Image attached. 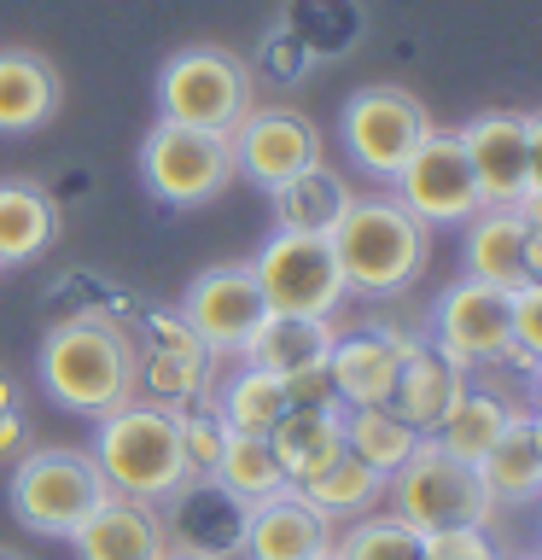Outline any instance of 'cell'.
I'll list each match as a JSON object with an SVG mask.
<instances>
[{
    "instance_id": "cell-1",
    "label": "cell",
    "mask_w": 542,
    "mask_h": 560,
    "mask_svg": "<svg viewBox=\"0 0 542 560\" xmlns=\"http://www.w3.org/2000/svg\"><path fill=\"white\" fill-rule=\"evenodd\" d=\"M42 385L70 415H111L140 392L134 339L105 315H70L42 339Z\"/></svg>"
},
{
    "instance_id": "cell-2",
    "label": "cell",
    "mask_w": 542,
    "mask_h": 560,
    "mask_svg": "<svg viewBox=\"0 0 542 560\" xmlns=\"http://www.w3.org/2000/svg\"><path fill=\"white\" fill-rule=\"evenodd\" d=\"M111 485V497L134 502H164L175 485H187V450H181V409L129 397L122 409L99 415L94 450H87Z\"/></svg>"
},
{
    "instance_id": "cell-3",
    "label": "cell",
    "mask_w": 542,
    "mask_h": 560,
    "mask_svg": "<svg viewBox=\"0 0 542 560\" xmlns=\"http://www.w3.org/2000/svg\"><path fill=\"white\" fill-rule=\"evenodd\" d=\"M332 257L344 269L350 292L367 298H391L409 292L420 269H426V228L402 210L391 192H362L350 199V210L332 222Z\"/></svg>"
},
{
    "instance_id": "cell-4",
    "label": "cell",
    "mask_w": 542,
    "mask_h": 560,
    "mask_svg": "<svg viewBox=\"0 0 542 560\" xmlns=\"http://www.w3.org/2000/svg\"><path fill=\"white\" fill-rule=\"evenodd\" d=\"M385 497H391V514L409 520L414 532L444 537V532H490L496 525V497H490L484 472L449 455L437 438H420L414 455L402 462L391 479H385Z\"/></svg>"
},
{
    "instance_id": "cell-5",
    "label": "cell",
    "mask_w": 542,
    "mask_h": 560,
    "mask_svg": "<svg viewBox=\"0 0 542 560\" xmlns=\"http://www.w3.org/2000/svg\"><path fill=\"white\" fill-rule=\"evenodd\" d=\"M251 70L227 47H181L157 70V117L204 135H234L251 117Z\"/></svg>"
},
{
    "instance_id": "cell-6",
    "label": "cell",
    "mask_w": 542,
    "mask_h": 560,
    "mask_svg": "<svg viewBox=\"0 0 542 560\" xmlns=\"http://www.w3.org/2000/svg\"><path fill=\"white\" fill-rule=\"evenodd\" d=\"M105 497H111V485H105V472L87 450L47 444L12 467V514L42 537H76L82 520Z\"/></svg>"
},
{
    "instance_id": "cell-7",
    "label": "cell",
    "mask_w": 542,
    "mask_h": 560,
    "mask_svg": "<svg viewBox=\"0 0 542 560\" xmlns=\"http://www.w3.org/2000/svg\"><path fill=\"white\" fill-rule=\"evenodd\" d=\"M251 275L262 287L269 315H315V322H332V310L350 292L327 234H286V228H274L262 240V252L251 257Z\"/></svg>"
},
{
    "instance_id": "cell-8",
    "label": "cell",
    "mask_w": 542,
    "mask_h": 560,
    "mask_svg": "<svg viewBox=\"0 0 542 560\" xmlns=\"http://www.w3.org/2000/svg\"><path fill=\"white\" fill-rule=\"evenodd\" d=\"M140 175L164 205H210L216 192L234 187V140L227 135H204L187 122H152L146 147H140Z\"/></svg>"
},
{
    "instance_id": "cell-9",
    "label": "cell",
    "mask_w": 542,
    "mask_h": 560,
    "mask_svg": "<svg viewBox=\"0 0 542 560\" xmlns=\"http://www.w3.org/2000/svg\"><path fill=\"white\" fill-rule=\"evenodd\" d=\"M391 199L409 210L420 228H461L479 217V175L467 164V147L455 129H426V140L409 152V164L391 175Z\"/></svg>"
},
{
    "instance_id": "cell-10",
    "label": "cell",
    "mask_w": 542,
    "mask_h": 560,
    "mask_svg": "<svg viewBox=\"0 0 542 560\" xmlns=\"http://www.w3.org/2000/svg\"><path fill=\"white\" fill-rule=\"evenodd\" d=\"M449 362H461L467 374L490 362H514V292L490 287V280H455L437 292L432 304V339Z\"/></svg>"
},
{
    "instance_id": "cell-11",
    "label": "cell",
    "mask_w": 542,
    "mask_h": 560,
    "mask_svg": "<svg viewBox=\"0 0 542 560\" xmlns=\"http://www.w3.org/2000/svg\"><path fill=\"white\" fill-rule=\"evenodd\" d=\"M426 129H432L426 105L414 94H402V88H362L339 112V140H344L350 164L362 175H374V182H391L409 164V152L426 140Z\"/></svg>"
},
{
    "instance_id": "cell-12",
    "label": "cell",
    "mask_w": 542,
    "mask_h": 560,
    "mask_svg": "<svg viewBox=\"0 0 542 560\" xmlns=\"http://www.w3.org/2000/svg\"><path fill=\"white\" fill-rule=\"evenodd\" d=\"M157 514H164L169 555H187V560H239L245 555L251 502L234 497L216 472H192L187 485H175L157 502Z\"/></svg>"
},
{
    "instance_id": "cell-13",
    "label": "cell",
    "mask_w": 542,
    "mask_h": 560,
    "mask_svg": "<svg viewBox=\"0 0 542 560\" xmlns=\"http://www.w3.org/2000/svg\"><path fill=\"white\" fill-rule=\"evenodd\" d=\"M227 140H234V170L269 192L321 164V129L292 105H251V117Z\"/></svg>"
},
{
    "instance_id": "cell-14",
    "label": "cell",
    "mask_w": 542,
    "mask_h": 560,
    "mask_svg": "<svg viewBox=\"0 0 542 560\" xmlns=\"http://www.w3.org/2000/svg\"><path fill=\"white\" fill-rule=\"evenodd\" d=\"M262 315H269V304H262L251 262H216V269H204L181 298V322L199 332V345L227 350V357H239L245 339L262 327Z\"/></svg>"
},
{
    "instance_id": "cell-15",
    "label": "cell",
    "mask_w": 542,
    "mask_h": 560,
    "mask_svg": "<svg viewBox=\"0 0 542 560\" xmlns=\"http://www.w3.org/2000/svg\"><path fill=\"white\" fill-rule=\"evenodd\" d=\"M134 380L140 392H152V402H204L210 385V350L199 345V332L181 322V310H152L140 322V345H134Z\"/></svg>"
},
{
    "instance_id": "cell-16",
    "label": "cell",
    "mask_w": 542,
    "mask_h": 560,
    "mask_svg": "<svg viewBox=\"0 0 542 560\" xmlns=\"http://www.w3.org/2000/svg\"><path fill=\"white\" fill-rule=\"evenodd\" d=\"M409 350H414V332H397V327H362V332L332 339L327 374H332L339 402H344V409H362V402H391Z\"/></svg>"
},
{
    "instance_id": "cell-17",
    "label": "cell",
    "mask_w": 542,
    "mask_h": 560,
    "mask_svg": "<svg viewBox=\"0 0 542 560\" xmlns=\"http://www.w3.org/2000/svg\"><path fill=\"white\" fill-rule=\"evenodd\" d=\"M332 520L315 508L297 485H280L274 497L251 502L245 520V560H309L332 549Z\"/></svg>"
},
{
    "instance_id": "cell-18",
    "label": "cell",
    "mask_w": 542,
    "mask_h": 560,
    "mask_svg": "<svg viewBox=\"0 0 542 560\" xmlns=\"http://www.w3.org/2000/svg\"><path fill=\"white\" fill-rule=\"evenodd\" d=\"M455 135L467 147L472 175H479L484 205H519L531 192V158H525V117L519 112H479Z\"/></svg>"
},
{
    "instance_id": "cell-19",
    "label": "cell",
    "mask_w": 542,
    "mask_h": 560,
    "mask_svg": "<svg viewBox=\"0 0 542 560\" xmlns=\"http://www.w3.org/2000/svg\"><path fill=\"white\" fill-rule=\"evenodd\" d=\"M467 275L490 280V287H531L537 280V234L514 205H484L479 217H467Z\"/></svg>"
},
{
    "instance_id": "cell-20",
    "label": "cell",
    "mask_w": 542,
    "mask_h": 560,
    "mask_svg": "<svg viewBox=\"0 0 542 560\" xmlns=\"http://www.w3.org/2000/svg\"><path fill=\"white\" fill-rule=\"evenodd\" d=\"M70 542H76V560H169L157 502H134V497H105Z\"/></svg>"
},
{
    "instance_id": "cell-21",
    "label": "cell",
    "mask_w": 542,
    "mask_h": 560,
    "mask_svg": "<svg viewBox=\"0 0 542 560\" xmlns=\"http://www.w3.org/2000/svg\"><path fill=\"white\" fill-rule=\"evenodd\" d=\"M467 368L461 362H449L437 345H426V339H414V350H409V362H402V374H397V392H391V409L409 420V427L420 432V438H432L437 427L449 420V409H455V397L467 392Z\"/></svg>"
},
{
    "instance_id": "cell-22",
    "label": "cell",
    "mask_w": 542,
    "mask_h": 560,
    "mask_svg": "<svg viewBox=\"0 0 542 560\" xmlns=\"http://www.w3.org/2000/svg\"><path fill=\"white\" fill-rule=\"evenodd\" d=\"M332 339L339 327L332 322H315V315H262V327L245 339V368H262V374H309V368H327L332 357Z\"/></svg>"
},
{
    "instance_id": "cell-23",
    "label": "cell",
    "mask_w": 542,
    "mask_h": 560,
    "mask_svg": "<svg viewBox=\"0 0 542 560\" xmlns=\"http://www.w3.org/2000/svg\"><path fill=\"white\" fill-rule=\"evenodd\" d=\"M59 112V70L30 47H0V135H35Z\"/></svg>"
},
{
    "instance_id": "cell-24",
    "label": "cell",
    "mask_w": 542,
    "mask_h": 560,
    "mask_svg": "<svg viewBox=\"0 0 542 560\" xmlns=\"http://www.w3.org/2000/svg\"><path fill=\"white\" fill-rule=\"evenodd\" d=\"M490 497H496V508L507 502H537L542 497V415L531 409H514V420H507V432L496 438V450L479 462Z\"/></svg>"
},
{
    "instance_id": "cell-25",
    "label": "cell",
    "mask_w": 542,
    "mask_h": 560,
    "mask_svg": "<svg viewBox=\"0 0 542 560\" xmlns=\"http://www.w3.org/2000/svg\"><path fill=\"white\" fill-rule=\"evenodd\" d=\"M269 450L286 472V485L315 479L327 462L344 455V409H286L269 432Z\"/></svg>"
},
{
    "instance_id": "cell-26",
    "label": "cell",
    "mask_w": 542,
    "mask_h": 560,
    "mask_svg": "<svg viewBox=\"0 0 542 560\" xmlns=\"http://www.w3.org/2000/svg\"><path fill=\"white\" fill-rule=\"evenodd\" d=\"M59 240V205L35 182H0V269L35 262Z\"/></svg>"
},
{
    "instance_id": "cell-27",
    "label": "cell",
    "mask_w": 542,
    "mask_h": 560,
    "mask_svg": "<svg viewBox=\"0 0 542 560\" xmlns=\"http://www.w3.org/2000/svg\"><path fill=\"white\" fill-rule=\"evenodd\" d=\"M269 199H274V222L286 228V234H332V222L350 210L356 192L344 187V175H332L327 164H315L304 175H292L286 187H274Z\"/></svg>"
},
{
    "instance_id": "cell-28",
    "label": "cell",
    "mask_w": 542,
    "mask_h": 560,
    "mask_svg": "<svg viewBox=\"0 0 542 560\" xmlns=\"http://www.w3.org/2000/svg\"><path fill=\"white\" fill-rule=\"evenodd\" d=\"M507 420H514V402H507L502 392H490V385H472V380H467V392L455 397L449 420H444L432 438H437L449 455H461V462L479 467L484 455L496 450V438L507 432Z\"/></svg>"
},
{
    "instance_id": "cell-29",
    "label": "cell",
    "mask_w": 542,
    "mask_h": 560,
    "mask_svg": "<svg viewBox=\"0 0 542 560\" xmlns=\"http://www.w3.org/2000/svg\"><path fill=\"white\" fill-rule=\"evenodd\" d=\"M420 432L402 420L391 402H362V409H344V450L356 455L362 467H374L379 479H391V472L414 455Z\"/></svg>"
},
{
    "instance_id": "cell-30",
    "label": "cell",
    "mask_w": 542,
    "mask_h": 560,
    "mask_svg": "<svg viewBox=\"0 0 542 560\" xmlns=\"http://www.w3.org/2000/svg\"><path fill=\"white\" fill-rule=\"evenodd\" d=\"M297 490H304V497L321 508L327 520H362V514H374V502L385 497V479L344 450L339 462H327L315 479H304Z\"/></svg>"
},
{
    "instance_id": "cell-31",
    "label": "cell",
    "mask_w": 542,
    "mask_h": 560,
    "mask_svg": "<svg viewBox=\"0 0 542 560\" xmlns=\"http://www.w3.org/2000/svg\"><path fill=\"white\" fill-rule=\"evenodd\" d=\"M292 402H286V380L280 374H262V368H239L234 380H227V392H222V427L227 432H257V438H269L274 432V420L286 415Z\"/></svg>"
},
{
    "instance_id": "cell-32",
    "label": "cell",
    "mask_w": 542,
    "mask_h": 560,
    "mask_svg": "<svg viewBox=\"0 0 542 560\" xmlns=\"http://www.w3.org/2000/svg\"><path fill=\"white\" fill-rule=\"evenodd\" d=\"M216 479L234 490V497L262 502V497H274V490L286 485V472H280L269 438H257V432H227L222 462H216Z\"/></svg>"
},
{
    "instance_id": "cell-33",
    "label": "cell",
    "mask_w": 542,
    "mask_h": 560,
    "mask_svg": "<svg viewBox=\"0 0 542 560\" xmlns=\"http://www.w3.org/2000/svg\"><path fill=\"white\" fill-rule=\"evenodd\" d=\"M339 560H426V532L397 514H362L344 537H332Z\"/></svg>"
},
{
    "instance_id": "cell-34",
    "label": "cell",
    "mask_w": 542,
    "mask_h": 560,
    "mask_svg": "<svg viewBox=\"0 0 542 560\" xmlns=\"http://www.w3.org/2000/svg\"><path fill=\"white\" fill-rule=\"evenodd\" d=\"M222 444H227V427L222 415L210 409H181V450H187V472H216L222 462Z\"/></svg>"
},
{
    "instance_id": "cell-35",
    "label": "cell",
    "mask_w": 542,
    "mask_h": 560,
    "mask_svg": "<svg viewBox=\"0 0 542 560\" xmlns=\"http://www.w3.org/2000/svg\"><path fill=\"white\" fill-rule=\"evenodd\" d=\"M514 362L525 368L542 362V280L514 292Z\"/></svg>"
},
{
    "instance_id": "cell-36",
    "label": "cell",
    "mask_w": 542,
    "mask_h": 560,
    "mask_svg": "<svg viewBox=\"0 0 542 560\" xmlns=\"http://www.w3.org/2000/svg\"><path fill=\"white\" fill-rule=\"evenodd\" d=\"M426 560H507L490 532H444V537H426Z\"/></svg>"
},
{
    "instance_id": "cell-37",
    "label": "cell",
    "mask_w": 542,
    "mask_h": 560,
    "mask_svg": "<svg viewBox=\"0 0 542 560\" xmlns=\"http://www.w3.org/2000/svg\"><path fill=\"white\" fill-rule=\"evenodd\" d=\"M525 158H531V192L542 187V112L525 117Z\"/></svg>"
},
{
    "instance_id": "cell-38",
    "label": "cell",
    "mask_w": 542,
    "mask_h": 560,
    "mask_svg": "<svg viewBox=\"0 0 542 560\" xmlns=\"http://www.w3.org/2000/svg\"><path fill=\"white\" fill-rule=\"evenodd\" d=\"M514 210H519V217H525V222H531V234L542 240V187H537V192H525V199H519Z\"/></svg>"
},
{
    "instance_id": "cell-39",
    "label": "cell",
    "mask_w": 542,
    "mask_h": 560,
    "mask_svg": "<svg viewBox=\"0 0 542 560\" xmlns=\"http://www.w3.org/2000/svg\"><path fill=\"white\" fill-rule=\"evenodd\" d=\"M531 415H542V362L531 368Z\"/></svg>"
},
{
    "instance_id": "cell-40",
    "label": "cell",
    "mask_w": 542,
    "mask_h": 560,
    "mask_svg": "<svg viewBox=\"0 0 542 560\" xmlns=\"http://www.w3.org/2000/svg\"><path fill=\"white\" fill-rule=\"evenodd\" d=\"M0 560H24V555H17V549H0Z\"/></svg>"
},
{
    "instance_id": "cell-41",
    "label": "cell",
    "mask_w": 542,
    "mask_h": 560,
    "mask_svg": "<svg viewBox=\"0 0 542 560\" xmlns=\"http://www.w3.org/2000/svg\"><path fill=\"white\" fill-rule=\"evenodd\" d=\"M537 280H542V240H537Z\"/></svg>"
},
{
    "instance_id": "cell-42",
    "label": "cell",
    "mask_w": 542,
    "mask_h": 560,
    "mask_svg": "<svg viewBox=\"0 0 542 560\" xmlns=\"http://www.w3.org/2000/svg\"><path fill=\"white\" fill-rule=\"evenodd\" d=\"M309 560H339V555H332V549H321V555H309Z\"/></svg>"
},
{
    "instance_id": "cell-43",
    "label": "cell",
    "mask_w": 542,
    "mask_h": 560,
    "mask_svg": "<svg viewBox=\"0 0 542 560\" xmlns=\"http://www.w3.org/2000/svg\"><path fill=\"white\" fill-rule=\"evenodd\" d=\"M525 560H542V549H537V555H525Z\"/></svg>"
},
{
    "instance_id": "cell-44",
    "label": "cell",
    "mask_w": 542,
    "mask_h": 560,
    "mask_svg": "<svg viewBox=\"0 0 542 560\" xmlns=\"http://www.w3.org/2000/svg\"><path fill=\"white\" fill-rule=\"evenodd\" d=\"M169 560H187V555H169Z\"/></svg>"
}]
</instances>
